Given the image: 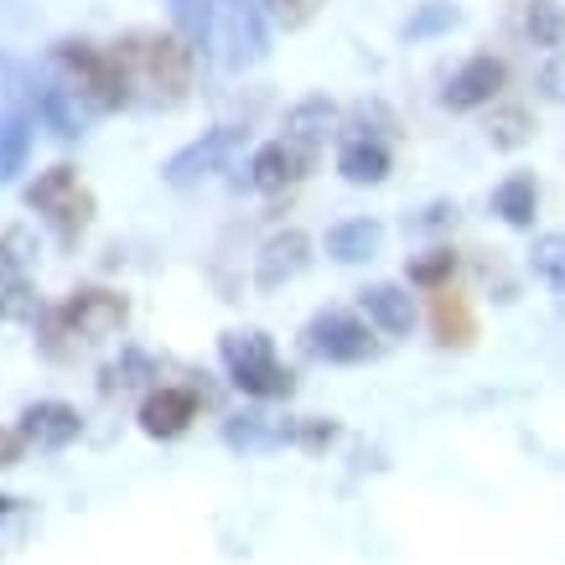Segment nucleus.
I'll return each instance as SVG.
<instances>
[{
    "mask_svg": "<svg viewBox=\"0 0 565 565\" xmlns=\"http://www.w3.org/2000/svg\"><path fill=\"white\" fill-rule=\"evenodd\" d=\"M188 420H192V394L182 390L156 394L146 405V430H156V436H177V430H188Z\"/></svg>",
    "mask_w": 565,
    "mask_h": 565,
    "instance_id": "obj_1",
    "label": "nucleus"
},
{
    "mask_svg": "<svg viewBox=\"0 0 565 565\" xmlns=\"http://www.w3.org/2000/svg\"><path fill=\"white\" fill-rule=\"evenodd\" d=\"M436 322H441V338H446V343H467V338H472V317H467V307L451 291L436 301Z\"/></svg>",
    "mask_w": 565,
    "mask_h": 565,
    "instance_id": "obj_2",
    "label": "nucleus"
},
{
    "mask_svg": "<svg viewBox=\"0 0 565 565\" xmlns=\"http://www.w3.org/2000/svg\"><path fill=\"white\" fill-rule=\"evenodd\" d=\"M503 78V68L498 63H478V68L467 73L462 84H457V104H472V99H482V88L478 84H498Z\"/></svg>",
    "mask_w": 565,
    "mask_h": 565,
    "instance_id": "obj_3",
    "label": "nucleus"
},
{
    "mask_svg": "<svg viewBox=\"0 0 565 565\" xmlns=\"http://www.w3.org/2000/svg\"><path fill=\"white\" fill-rule=\"evenodd\" d=\"M6 462H17V436H6V430H0V467Z\"/></svg>",
    "mask_w": 565,
    "mask_h": 565,
    "instance_id": "obj_4",
    "label": "nucleus"
}]
</instances>
